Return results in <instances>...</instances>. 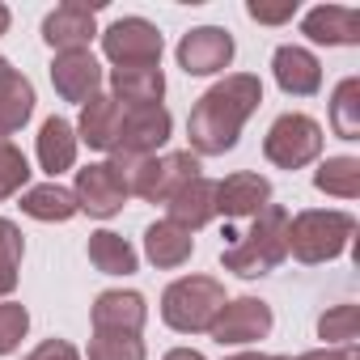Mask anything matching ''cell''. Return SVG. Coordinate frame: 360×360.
Returning a JSON list of instances; mask_svg holds the SVG:
<instances>
[{"label":"cell","instance_id":"cell-30","mask_svg":"<svg viewBox=\"0 0 360 360\" xmlns=\"http://www.w3.org/2000/svg\"><path fill=\"white\" fill-rule=\"evenodd\" d=\"M89 360H148V352H144V339L140 335H106V330H94Z\"/></svg>","mask_w":360,"mask_h":360},{"label":"cell","instance_id":"cell-34","mask_svg":"<svg viewBox=\"0 0 360 360\" xmlns=\"http://www.w3.org/2000/svg\"><path fill=\"white\" fill-rule=\"evenodd\" d=\"M26 360H81V352H77L68 339H43Z\"/></svg>","mask_w":360,"mask_h":360},{"label":"cell","instance_id":"cell-12","mask_svg":"<svg viewBox=\"0 0 360 360\" xmlns=\"http://www.w3.org/2000/svg\"><path fill=\"white\" fill-rule=\"evenodd\" d=\"M98 34V9L81 5V0H68V5L51 9L43 18V43L60 56V51H89Z\"/></svg>","mask_w":360,"mask_h":360},{"label":"cell","instance_id":"cell-14","mask_svg":"<svg viewBox=\"0 0 360 360\" xmlns=\"http://www.w3.org/2000/svg\"><path fill=\"white\" fill-rule=\"evenodd\" d=\"M89 318H94V330H106V335H140L144 322H148V305L131 288H106V292H98Z\"/></svg>","mask_w":360,"mask_h":360},{"label":"cell","instance_id":"cell-22","mask_svg":"<svg viewBox=\"0 0 360 360\" xmlns=\"http://www.w3.org/2000/svg\"><path fill=\"white\" fill-rule=\"evenodd\" d=\"M110 98L119 106H153L165 98L161 64L153 68H110Z\"/></svg>","mask_w":360,"mask_h":360},{"label":"cell","instance_id":"cell-5","mask_svg":"<svg viewBox=\"0 0 360 360\" xmlns=\"http://www.w3.org/2000/svg\"><path fill=\"white\" fill-rule=\"evenodd\" d=\"M191 178H200V157L191 148H178V153H161V157H140L131 165L127 191L148 204H169V195L178 187H187Z\"/></svg>","mask_w":360,"mask_h":360},{"label":"cell","instance_id":"cell-10","mask_svg":"<svg viewBox=\"0 0 360 360\" xmlns=\"http://www.w3.org/2000/svg\"><path fill=\"white\" fill-rule=\"evenodd\" d=\"M233 34L221 26H195L178 43V68L187 77H217L233 64Z\"/></svg>","mask_w":360,"mask_h":360},{"label":"cell","instance_id":"cell-7","mask_svg":"<svg viewBox=\"0 0 360 360\" xmlns=\"http://www.w3.org/2000/svg\"><path fill=\"white\" fill-rule=\"evenodd\" d=\"M102 51L115 68H153V64H161L165 39L144 18H119L102 30Z\"/></svg>","mask_w":360,"mask_h":360},{"label":"cell","instance_id":"cell-38","mask_svg":"<svg viewBox=\"0 0 360 360\" xmlns=\"http://www.w3.org/2000/svg\"><path fill=\"white\" fill-rule=\"evenodd\" d=\"M225 360H267L263 352H233V356H225Z\"/></svg>","mask_w":360,"mask_h":360},{"label":"cell","instance_id":"cell-17","mask_svg":"<svg viewBox=\"0 0 360 360\" xmlns=\"http://www.w3.org/2000/svg\"><path fill=\"white\" fill-rule=\"evenodd\" d=\"M301 34L322 47H352L360 43V13L347 5H318L301 18Z\"/></svg>","mask_w":360,"mask_h":360},{"label":"cell","instance_id":"cell-2","mask_svg":"<svg viewBox=\"0 0 360 360\" xmlns=\"http://www.w3.org/2000/svg\"><path fill=\"white\" fill-rule=\"evenodd\" d=\"M233 238L225 250H221V263L225 271L242 276V280H259L267 271H276L284 259H288V212L280 204H267L246 233H225Z\"/></svg>","mask_w":360,"mask_h":360},{"label":"cell","instance_id":"cell-4","mask_svg":"<svg viewBox=\"0 0 360 360\" xmlns=\"http://www.w3.org/2000/svg\"><path fill=\"white\" fill-rule=\"evenodd\" d=\"M225 284L212 280V276H183L174 280L165 292H161V322L178 335H204L221 305H225Z\"/></svg>","mask_w":360,"mask_h":360},{"label":"cell","instance_id":"cell-16","mask_svg":"<svg viewBox=\"0 0 360 360\" xmlns=\"http://www.w3.org/2000/svg\"><path fill=\"white\" fill-rule=\"evenodd\" d=\"M271 72H276V85H280L288 98H314V94L322 89V64H318V56L305 51V47H297V43L276 47Z\"/></svg>","mask_w":360,"mask_h":360},{"label":"cell","instance_id":"cell-33","mask_svg":"<svg viewBox=\"0 0 360 360\" xmlns=\"http://www.w3.org/2000/svg\"><path fill=\"white\" fill-rule=\"evenodd\" d=\"M246 13H250L255 22H263V26H284V22H292V13H297V0H288V5H259V0H250Z\"/></svg>","mask_w":360,"mask_h":360},{"label":"cell","instance_id":"cell-15","mask_svg":"<svg viewBox=\"0 0 360 360\" xmlns=\"http://www.w3.org/2000/svg\"><path fill=\"white\" fill-rule=\"evenodd\" d=\"M271 204V183L263 174L238 169L225 183H217V217L225 221H242V217H259Z\"/></svg>","mask_w":360,"mask_h":360},{"label":"cell","instance_id":"cell-32","mask_svg":"<svg viewBox=\"0 0 360 360\" xmlns=\"http://www.w3.org/2000/svg\"><path fill=\"white\" fill-rule=\"evenodd\" d=\"M26 330H30L26 305H18V301H0V356L18 352L22 339H26Z\"/></svg>","mask_w":360,"mask_h":360},{"label":"cell","instance_id":"cell-29","mask_svg":"<svg viewBox=\"0 0 360 360\" xmlns=\"http://www.w3.org/2000/svg\"><path fill=\"white\" fill-rule=\"evenodd\" d=\"M26 183H30V161H26V153L9 136H0V200L22 195Z\"/></svg>","mask_w":360,"mask_h":360},{"label":"cell","instance_id":"cell-1","mask_svg":"<svg viewBox=\"0 0 360 360\" xmlns=\"http://www.w3.org/2000/svg\"><path fill=\"white\" fill-rule=\"evenodd\" d=\"M263 102V81L250 72H229L225 81H217L191 110L187 119V136H191V153L195 157H221L238 144L246 119L259 110Z\"/></svg>","mask_w":360,"mask_h":360},{"label":"cell","instance_id":"cell-40","mask_svg":"<svg viewBox=\"0 0 360 360\" xmlns=\"http://www.w3.org/2000/svg\"><path fill=\"white\" fill-rule=\"evenodd\" d=\"M267 360H292V356H267Z\"/></svg>","mask_w":360,"mask_h":360},{"label":"cell","instance_id":"cell-11","mask_svg":"<svg viewBox=\"0 0 360 360\" xmlns=\"http://www.w3.org/2000/svg\"><path fill=\"white\" fill-rule=\"evenodd\" d=\"M72 195H77V208L98 217V221L123 212V204H127V187H123V178L110 169V161H89L85 169H77Z\"/></svg>","mask_w":360,"mask_h":360},{"label":"cell","instance_id":"cell-20","mask_svg":"<svg viewBox=\"0 0 360 360\" xmlns=\"http://www.w3.org/2000/svg\"><path fill=\"white\" fill-rule=\"evenodd\" d=\"M77 127L68 123V119H60V115H51L43 127H39V144H34V153H39V165L51 174V183L64 174V169H72L77 165Z\"/></svg>","mask_w":360,"mask_h":360},{"label":"cell","instance_id":"cell-24","mask_svg":"<svg viewBox=\"0 0 360 360\" xmlns=\"http://www.w3.org/2000/svg\"><path fill=\"white\" fill-rule=\"evenodd\" d=\"M18 200H22V212L34 217V221H43V225H64V221H72V217L81 212V208H77V195H72L68 187H60V183L26 187Z\"/></svg>","mask_w":360,"mask_h":360},{"label":"cell","instance_id":"cell-26","mask_svg":"<svg viewBox=\"0 0 360 360\" xmlns=\"http://www.w3.org/2000/svg\"><path fill=\"white\" fill-rule=\"evenodd\" d=\"M314 187L335 200H356L360 195V161L356 157H326L314 169Z\"/></svg>","mask_w":360,"mask_h":360},{"label":"cell","instance_id":"cell-27","mask_svg":"<svg viewBox=\"0 0 360 360\" xmlns=\"http://www.w3.org/2000/svg\"><path fill=\"white\" fill-rule=\"evenodd\" d=\"M330 127L339 140H360V81L343 77L330 98Z\"/></svg>","mask_w":360,"mask_h":360},{"label":"cell","instance_id":"cell-3","mask_svg":"<svg viewBox=\"0 0 360 360\" xmlns=\"http://www.w3.org/2000/svg\"><path fill=\"white\" fill-rule=\"evenodd\" d=\"M356 238V217L339 208H305L288 217V255L297 263H330Z\"/></svg>","mask_w":360,"mask_h":360},{"label":"cell","instance_id":"cell-6","mask_svg":"<svg viewBox=\"0 0 360 360\" xmlns=\"http://www.w3.org/2000/svg\"><path fill=\"white\" fill-rule=\"evenodd\" d=\"M322 140L326 136H322V123L318 119H309L301 110H288V115H280L267 127L263 157L271 165H280V169H301V165H309V161L322 157Z\"/></svg>","mask_w":360,"mask_h":360},{"label":"cell","instance_id":"cell-13","mask_svg":"<svg viewBox=\"0 0 360 360\" xmlns=\"http://www.w3.org/2000/svg\"><path fill=\"white\" fill-rule=\"evenodd\" d=\"M102 64L94 60V51H60L51 60V85L64 102H89L102 94Z\"/></svg>","mask_w":360,"mask_h":360},{"label":"cell","instance_id":"cell-39","mask_svg":"<svg viewBox=\"0 0 360 360\" xmlns=\"http://www.w3.org/2000/svg\"><path fill=\"white\" fill-rule=\"evenodd\" d=\"M5 68H9V60H5V56H0V72H5Z\"/></svg>","mask_w":360,"mask_h":360},{"label":"cell","instance_id":"cell-36","mask_svg":"<svg viewBox=\"0 0 360 360\" xmlns=\"http://www.w3.org/2000/svg\"><path fill=\"white\" fill-rule=\"evenodd\" d=\"M161 360H204V356H200L195 347H174V352H165Z\"/></svg>","mask_w":360,"mask_h":360},{"label":"cell","instance_id":"cell-9","mask_svg":"<svg viewBox=\"0 0 360 360\" xmlns=\"http://www.w3.org/2000/svg\"><path fill=\"white\" fill-rule=\"evenodd\" d=\"M174 131V119L161 102L153 106H123V119H119V144L115 153H127V157H157V148H165Z\"/></svg>","mask_w":360,"mask_h":360},{"label":"cell","instance_id":"cell-19","mask_svg":"<svg viewBox=\"0 0 360 360\" xmlns=\"http://www.w3.org/2000/svg\"><path fill=\"white\" fill-rule=\"evenodd\" d=\"M119 119H123V106L110 98V94H98L81 106V119H77V140L98 148V153H115L119 144Z\"/></svg>","mask_w":360,"mask_h":360},{"label":"cell","instance_id":"cell-28","mask_svg":"<svg viewBox=\"0 0 360 360\" xmlns=\"http://www.w3.org/2000/svg\"><path fill=\"white\" fill-rule=\"evenodd\" d=\"M22 255H26L22 229L9 217H0V301H5L22 280Z\"/></svg>","mask_w":360,"mask_h":360},{"label":"cell","instance_id":"cell-8","mask_svg":"<svg viewBox=\"0 0 360 360\" xmlns=\"http://www.w3.org/2000/svg\"><path fill=\"white\" fill-rule=\"evenodd\" d=\"M271 305L259 301V297H238V301H225L217 322L208 326V335L221 343V347H242V343H259L271 335Z\"/></svg>","mask_w":360,"mask_h":360},{"label":"cell","instance_id":"cell-25","mask_svg":"<svg viewBox=\"0 0 360 360\" xmlns=\"http://www.w3.org/2000/svg\"><path fill=\"white\" fill-rule=\"evenodd\" d=\"M89 263L102 276H131L140 267V255L127 238H119L110 229H98V233H89Z\"/></svg>","mask_w":360,"mask_h":360},{"label":"cell","instance_id":"cell-35","mask_svg":"<svg viewBox=\"0 0 360 360\" xmlns=\"http://www.w3.org/2000/svg\"><path fill=\"white\" fill-rule=\"evenodd\" d=\"M292 360H356V347H318V352H305V356H292Z\"/></svg>","mask_w":360,"mask_h":360},{"label":"cell","instance_id":"cell-23","mask_svg":"<svg viewBox=\"0 0 360 360\" xmlns=\"http://www.w3.org/2000/svg\"><path fill=\"white\" fill-rule=\"evenodd\" d=\"M34 115V85L30 77H22L13 64L0 72V136H13L30 123Z\"/></svg>","mask_w":360,"mask_h":360},{"label":"cell","instance_id":"cell-37","mask_svg":"<svg viewBox=\"0 0 360 360\" xmlns=\"http://www.w3.org/2000/svg\"><path fill=\"white\" fill-rule=\"evenodd\" d=\"M9 22H13V13H9V5H0V34H9Z\"/></svg>","mask_w":360,"mask_h":360},{"label":"cell","instance_id":"cell-21","mask_svg":"<svg viewBox=\"0 0 360 360\" xmlns=\"http://www.w3.org/2000/svg\"><path fill=\"white\" fill-rule=\"evenodd\" d=\"M195 250V238L183 229V225H174V221H157L144 229V255L153 267L161 271H174V267H183Z\"/></svg>","mask_w":360,"mask_h":360},{"label":"cell","instance_id":"cell-18","mask_svg":"<svg viewBox=\"0 0 360 360\" xmlns=\"http://www.w3.org/2000/svg\"><path fill=\"white\" fill-rule=\"evenodd\" d=\"M165 208H169L165 221H174V225H183L187 233H195V229H204L217 217V183L200 174V178H191L187 187H178Z\"/></svg>","mask_w":360,"mask_h":360},{"label":"cell","instance_id":"cell-31","mask_svg":"<svg viewBox=\"0 0 360 360\" xmlns=\"http://www.w3.org/2000/svg\"><path fill=\"white\" fill-rule=\"evenodd\" d=\"M356 330H360V309L356 305H335V309H326L322 318H318V339H326V343H352L356 339Z\"/></svg>","mask_w":360,"mask_h":360}]
</instances>
